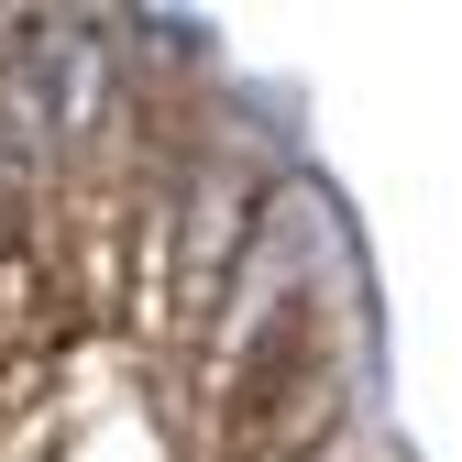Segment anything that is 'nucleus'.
<instances>
[{"instance_id":"1","label":"nucleus","mask_w":462,"mask_h":462,"mask_svg":"<svg viewBox=\"0 0 462 462\" xmlns=\"http://www.w3.org/2000/svg\"><path fill=\"white\" fill-rule=\"evenodd\" d=\"M199 209H188V298L199 309H220V275H231V243H243V231H254V199H243V177H199L188 188Z\"/></svg>"}]
</instances>
